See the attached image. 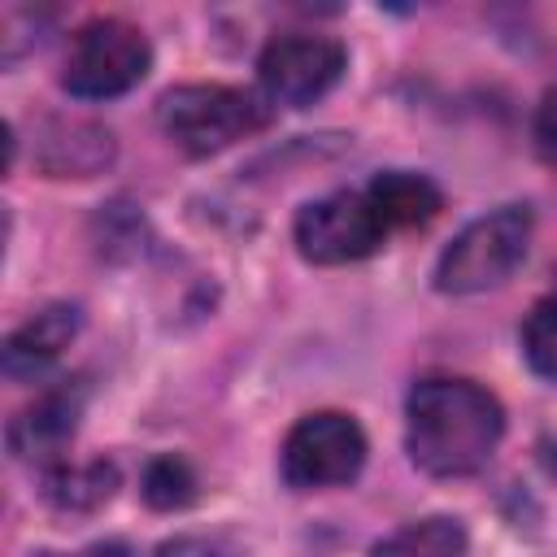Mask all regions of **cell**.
<instances>
[{"mask_svg": "<svg viewBox=\"0 0 557 557\" xmlns=\"http://www.w3.org/2000/svg\"><path fill=\"white\" fill-rule=\"evenodd\" d=\"M500 435H505V409L474 379L431 374L409 387L405 448L422 474L431 479L474 474L492 461Z\"/></svg>", "mask_w": 557, "mask_h": 557, "instance_id": "obj_1", "label": "cell"}, {"mask_svg": "<svg viewBox=\"0 0 557 557\" xmlns=\"http://www.w3.org/2000/svg\"><path fill=\"white\" fill-rule=\"evenodd\" d=\"M535 213L531 205H500L453 235V244L435 261V287L444 296H474L500 287L531 248Z\"/></svg>", "mask_w": 557, "mask_h": 557, "instance_id": "obj_2", "label": "cell"}, {"mask_svg": "<svg viewBox=\"0 0 557 557\" xmlns=\"http://www.w3.org/2000/svg\"><path fill=\"white\" fill-rule=\"evenodd\" d=\"M161 131L170 144H178L187 157H209L231 148L235 139L252 135L265 126V104L261 96L226 83H178L161 96L157 104Z\"/></svg>", "mask_w": 557, "mask_h": 557, "instance_id": "obj_3", "label": "cell"}, {"mask_svg": "<svg viewBox=\"0 0 557 557\" xmlns=\"http://www.w3.org/2000/svg\"><path fill=\"white\" fill-rule=\"evenodd\" d=\"M152 65L148 35L126 17H91L74 30L61 87L78 100H113L144 83Z\"/></svg>", "mask_w": 557, "mask_h": 557, "instance_id": "obj_4", "label": "cell"}, {"mask_svg": "<svg viewBox=\"0 0 557 557\" xmlns=\"http://www.w3.org/2000/svg\"><path fill=\"white\" fill-rule=\"evenodd\" d=\"M366 466V431L352 413L339 409H318L305 413L278 453V470L287 487L296 492H318V487H339L352 483Z\"/></svg>", "mask_w": 557, "mask_h": 557, "instance_id": "obj_5", "label": "cell"}, {"mask_svg": "<svg viewBox=\"0 0 557 557\" xmlns=\"http://www.w3.org/2000/svg\"><path fill=\"white\" fill-rule=\"evenodd\" d=\"M348 52L339 39L331 35H274L261 57H257V78L265 100L287 104V109H305L313 100H322L339 78H344Z\"/></svg>", "mask_w": 557, "mask_h": 557, "instance_id": "obj_6", "label": "cell"}, {"mask_svg": "<svg viewBox=\"0 0 557 557\" xmlns=\"http://www.w3.org/2000/svg\"><path fill=\"white\" fill-rule=\"evenodd\" d=\"M296 248L305 261L313 265H348V261H361L370 257L387 226L379 222L374 205L366 200V191H331L322 200H309L300 213H296Z\"/></svg>", "mask_w": 557, "mask_h": 557, "instance_id": "obj_7", "label": "cell"}, {"mask_svg": "<svg viewBox=\"0 0 557 557\" xmlns=\"http://www.w3.org/2000/svg\"><path fill=\"white\" fill-rule=\"evenodd\" d=\"M83 405H87V387H83L78 379H65V383L44 387V392L9 422V448H13V457L57 466L61 453H65V444H70L74 431H78Z\"/></svg>", "mask_w": 557, "mask_h": 557, "instance_id": "obj_8", "label": "cell"}, {"mask_svg": "<svg viewBox=\"0 0 557 557\" xmlns=\"http://www.w3.org/2000/svg\"><path fill=\"white\" fill-rule=\"evenodd\" d=\"M83 326V309L78 305H48L35 318H26L9 339H4V374L13 383H30L39 374H48L61 352L70 348V339Z\"/></svg>", "mask_w": 557, "mask_h": 557, "instance_id": "obj_9", "label": "cell"}, {"mask_svg": "<svg viewBox=\"0 0 557 557\" xmlns=\"http://www.w3.org/2000/svg\"><path fill=\"white\" fill-rule=\"evenodd\" d=\"M113 161V131L83 117H52L39 139V165L57 178H91Z\"/></svg>", "mask_w": 557, "mask_h": 557, "instance_id": "obj_10", "label": "cell"}, {"mask_svg": "<svg viewBox=\"0 0 557 557\" xmlns=\"http://www.w3.org/2000/svg\"><path fill=\"white\" fill-rule=\"evenodd\" d=\"M366 200L374 205L379 222L387 231H405V226H426L440 209H444V191L435 187V178L418 174V170H383L370 178Z\"/></svg>", "mask_w": 557, "mask_h": 557, "instance_id": "obj_11", "label": "cell"}, {"mask_svg": "<svg viewBox=\"0 0 557 557\" xmlns=\"http://www.w3.org/2000/svg\"><path fill=\"white\" fill-rule=\"evenodd\" d=\"M117 487V466L104 457L91 461H57L44 470V496L48 505L65 509V513H91L100 509Z\"/></svg>", "mask_w": 557, "mask_h": 557, "instance_id": "obj_12", "label": "cell"}, {"mask_svg": "<svg viewBox=\"0 0 557 557\" xmlns=\"http://www.w3.org/2000/svg\"><path fill=\"white\" fill-rule=\"evenodd\" d=\"M466 548H470L466 527L448 513H431L383 535L370 548V557H466Z\"/></svg>", "mask_w": 557, "mask_h": 557, "instance_id": "obj_13", "label": "cell"}, {"mask_svg": "<svg viewBox=\"0 0 557 557\" xmlns=\"http://www.w3.org/2000/svg\"><path fill=\"white\" fill-rule=\"evenodd\" d=\"M139 492L152 509H183V505L196 500V470L178 453H161L144 466Z\"/></svg>", "mask_w": 557, "mask_h": 557, "instance_id": "obj_14", "label": "cell"}, {"mask_svg": "<svg viewBox=\"0 0 557 557\" xmlns=\"http://www.w3.org/2000/svg\"><path fill=\"white\" fill-rule=\"evenodd\" d=\"M522 357L540 379L557 383V296L535 300V309L527 313V322H522Z\"/></svg>", "mask_w": 557, "mask_h": 557, "instance_id": "obj_15", "label": "cell"}, {"mask_svg": "<svg viewBox=\"0 0 557 557\" xmlns=\"http://www.w3.org/2000/svg\"><path fill=\"white\" fill-rule=\"evenodd\" d=\"M531 131H535L540 157L557 165V87H548V91L540 96V104H535V126H531Z\"/></svg>", "mask_w": 557, "mask_h": 557, "instance_id": "obj_16", "label": "cell"}, {"mask_svg": "<svg viewBox=\"0 0 557 557\" xmlns=\"http://www.w3.org/2000/svg\"><path fill=\"white\" fill-rule=\"evenodd\" d=\"M157 557H226V553H222L218 544L200 540V535H178V540L161 544V548H157Z\"/></svg>", "mask_w": 557, "mask_h": 557, "instance_id": "obj_17", "label": "cell"}, {"mask_svg": "<svg viewBox=\"0 0 557 557\" xmlns=\"http://www.w3.org/2000/svg\"><path fill=\"white\" fill-rule=\"evenodd\" d=\"M39 557H57V553H39ZM74 557H131V553H126V544L104 540V544H91V548H83V553H74Z\"/></svg>", "mask_w": 557, "mask_h": 557, "instance_id": "obj_18", "label": "cell"}]
</instances>
